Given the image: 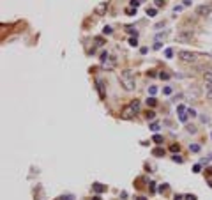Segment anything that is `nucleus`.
Listing matches in <instances>:
<instances>
[{
	"mask_svg": "<svg viewBox=\"0 0 212 200\" xmlns=\"http://www.w3.org/2000/svg\"><path fill=\"white\" fill-rule=\"evenodd\" d=\"M97 89H99V94H101V98H104V90H103V81L97 80Z\"/></svg>",
	"mask_w": 212,
	"mask_h": 200,
	"instance_id": "13",
	"label": "nucleus"
},
{
	"mask_svg": "<svg viewBox=\"0 0 212 200\" xmlns=\"http://www.w3.org/2000/svg\"><path fill=\"white\" fill-rule=\"evenodd\" d=\"M127 32H129V34H134V36H138L136 28H133V27H127Z\"/></svg>",
	"mask_w": 212,
	"mask_h": 200,
	"instance_id": "29",
	"label": "nucleus"
},
{
	"mask_svg": "<svg viewBox=\"0 0 212 200\" xmlns=\"http://www.w3.org/2000/svg\"><path fill=\"white\" fill-rule=\"evenodd\" d=\"M129 44H131V46H136V44H138L136 37H131V39H129Z\"/></svg>",
	"mask_w": 212,
	"mask_h": 200,
	"instance_id": "27",
	"label": "nucleus"
},
{
	"mask_svg": "<svg viewBox=\"0 0 212 200\" xmlns=\"http://www.w3.org/2000/svg\"><path fill=\"white\" fill-rule=\"evenodd\" d=\"M156 13H157L156 9H147V14H148V16H156Z\"/></svg>",
	"mask_w": 212,
	"mask_h": 200,
	"instance_id": "28",
	"label": "nucleus"
},
{
	"mask_svg": "<svg viewBox=\"0 0 212 200\" xmlns=\"http://www.w3.org/2000/svg\"><path fill=\"white\" fill-rule=\"evenodd\" d=\"M108 57H110V55H108V51H103V53H101V62H104Z\"/></svg>",
	"mask_w": 212,
	"mask_h": 200,
	"instance_id": "25",
	"label": "nucleus"
},
{
	"mask_svg": "<svg viewBox=\"0 0 212 200\" xmlns=\"http://www.w3.org/2000/svg\"><path fill=\"white\" fill-rule=\"evenodd\" d=\"M177 57H179L180 62H186V64H195L196 59H198L196 53H193V51H187V50H180Z\"/></svg>",
	"mask_w": 212,
	"mask_h": 200,
	"instance_id": "3",
	"label": "nucleus"
},
{
	"mask_svg": "<svg viewBox=\"0 0 212 200\" xmlns=\"http://www.w3.org/2000/svg\"><path fill=\"white\" fill-rule=\"evenodd\" d=\"M171 160H173L175 163H182V161H184L182 156H179V154H173V156H171Z\"/></svg>",
	"mask_w": 212,
	"mask_h": 200,
	"instance_id": "14",
	"label": "nucleus"
},
{
	"mask_svg": "<svg viewBox=\"0 0 212 200\" xmlns=\"http://www.w3.org/2000/svg\"><path fill=\"white\" fill-rule=\"evenodd\" d=\"M173 200H184V197H182V195H175Z\"/></svg>",
	"mask_w": 212,
	"mask_h": 200,
	"instance_id": "37",
	"label": "nucleus"
},
{
	"mask_svg": "<svg viewBox=\"0 0 212 200\" xmlns=\"http://www.w3.org/2000/svg\"><path fill=\"white\" fill-rule=\"evenodd\" d=\"M138 200H147V198H145V197H140V198H138Z\"/></svg>",
	"mask_w": 212,
	"mask_h": 200,
	"instance_id": "43",
	"label": "nucleus"
},
{
	"mask_svg": "<svg viewBox=\"0 0 212 200\" xmlns=\"http://www.w3.org/2000/svg\"><path fill=\"white\" fill-rule=\"evenodd\" d=\"M156 7H165V0H154Z\"/></svg>",
	"mask_w": 212,
	"mask_h": 200,
	"instance_id": "21",
	"label": "nucleus"
},
{
	"mask_svg": "<svg viewBox=\"0 0 212 200\" xmlns=\"http://www.w3.org/2000/svg\"><path fill=\"white\" fill-rule=\"evenodd\" d=\"M207 174H209V175H212V166H210V168H207Z\"/></svg>",
	"mask_w": 212,
	"mask_h": 200,
	"instance_id": "41",
	"label": "nucleus"
},
{
	"mask_svg": "<svg viewBox=\"0 0 212 200\" xmlns=\"http://www.w3.org/2000/svg\"><path fill=\"white\" fill-rule=\"evenodd\" d=\"M150 129H152V131H157V129H159V124H157V122L150 124Z\"/></svg>",
	"mask_w": 212,
	"mask_h": 200,
	"instance_id": "31",
	"label": "nucleus"
},
{
	"mask_svg": "<svg viewBox=\"0 0 212 200\" xmlns=\"http://www.w3.org/2000/svg\"><path fill=\"white\" fill-rule=\"evenodd\" d=\"M203 78H205V81H207V83H212V69H210V71H207V73H203Z\"/></svg>",
	"mask_w": 212,
	"mask_h": 200,
	"instance_id": "9",
	"label": "nucleus"
},
{
	"mask_svg": "<svg viewBox=\"0 0 212 200\" xmlns=\"http://www.w3.org/2000/svg\"><path fill=\"white\" fill-rule=\"evenodd\" d=\"M212 13V4H201L196 7V14L198 16H209Z\"/></svg>",
	"mask_w": 212,
	"mask_h": 200,
	"instance_id": "4",
	"label": "nucleus"
},
{
	"mask_svg": "<svg viewBox=\"0 0 212 200\" xmlns=\"http://www.w3.org/2000/svg\"><path fill=\"white\" fill-rule=\"evenodd\" d=\"M58 200H74V195H62Z\"/></svg>",
	"mask_w": 212,
	"mask_h": 200,
	"instance_id": "19",
	"label": "nucleus"
},
{
	"mask_svg": "<svg viewBox=\"0 0 212 200\" xmlns=\"http://www.w3.org/2000/svg\"><path fill=\"white\" fill-rule=\"evenodd\" d=\"M129 4H131V7H134V9H136V7L140 5V2H138V0H131Z\"/></svg>",
	"mask_w": 212,
	"mask_h": 200,
	"instance_id": "32",
	"label": "nucleus"
},
{
	"mask_svg": "<svg viewBox=\"0 0 212 200\" xmlns=\"http://www.w3.org/2000/svg\"><path fill=\"white\" fill-rule=\"evenodd\" d=\"M165 55H166V57H168V59H170V57H171V55H173V51H171V50H170V48H168V50H166V51H165Z\"/></svg>",
	"mask_w": 212,
	"mask_h": 200,
	"instance_id": "33",
	"label": "nucleus"
},
{
	"mask_svg": "<svg viewBox=\"0 0 212 200\" xmlns=\"http://www.w3.org/2000/svg\"><path fill=\"white\" fill-rule=\"evenodd\" d=\"M92 189H94V191L99 195V193H103V191H106V186H103V184H101V182H94L92 184Z\"/></svg>",
	"mask_w": 212,
	"mask_h": 200,
	"instance_id": "8",
	"label": "nucleus"
},
{
	"mask_svg": "<svg viewBox=\"0 0 212 200\" xmlns=\"http://www.w3.org/2000/svg\"><path fill=\"white\" fill-rule=\"evenodd\" d=\"M166 189H168V184H161L159 186V193H165Z\"/></svg>",
	"mask_w": 212,
	"mask_h": 200,
	"instance_id": "23",
	"label": "nucleus"
},
{
	"mask_svg": "<svg viewBox=\"0 0 212 200\" xmlns=\"http://www.w3.org/2000/svg\"><path fill=\"white\" fill-rule=\"evenodd\" d=\"M184 198H186V200H196V197H195V195H186Z\"/></svg>",
	"mask_w": 212,
	"mask_h": 200,
	"instance_id": "35",
	"label": "nucleus"
},
{
	"mask_svg": "<svg viewBox=\"0 0 212 200\" xmlns=\"http://www.w3.org/2000/svg\"><path fill=\"white\" fill-rule=\"evenodd\" d=\"M201 122H209V117H207V115H201Z\"/></svg>",
	"mask_w": 212,
	"mask_h": 200,
	"instance_id": "38",
	"label": "nucleus"
},
{
	"mask_svg": "<svg viewBox=\"0 0 212 200\" xmlns=\"http://www.w3.org/2000/svg\"><path fill=\"white\" fill-rule=\"evenodd\" d=\"M127 14H136V9H126Z\"/></svg>",
	"mask_w": 212,
	"mask_h": 200,
	"instance_id": "34",
	"label": "nucleus"
},
{
	"mask_svg": "<svg viewBox=\"0 0 212 200\" xmlns=\"http://www.w3.org/2000/svg\"><path fill=\"white\" fill-rule=\"evenodd\" d=\"M179 149H180L179 143H177V145H175V143H173V145H170V151H171V152H179Z\"/></svg>",
	"mask_w": 212,
	"mask_h": 200,
	"instance_id": "20",
	"label": "nucleus"
},
{
	"mask_svg": "<svg viewBox=\"0 0 212 200\" xmlns=\"http://www.w3.org/2000/svg\"><path fill=\"white\" fill-rule=\"evenodd\" d=\"M156 143H163V136H161V135H154V138H152Z\"/></svg>",
	"mask_w": 212,
	"mask_h": 200,
	"instance_id": "18",
	"label": "nucleus"
},
{
	"mask_svg": "<svg viewBox=\"0 0 212 200\" xmlns=\"http://www.w3.org/2000/svg\"><path fill=\"white\" fill-rule=\"evenodd\" d=\"M187 117H189V115H187V113H184V112H182V113H180V115H179V119H180V122H187Z\"/></svg>",
	"mask_w": 212,
	"mask_h": 200,
	"instance_id": "16",
	"label": "nucleus"
},
{
	"mask_svg": "<svg viewBox=\"0 0 212 200\" xmlns=\"http://www.w3.org/2000/svg\"><path fill=\"white\" fill-rule=\"evenodd\" d=\"M145 117H147V119H154V117H156V113H154L152 110H150V112H147V113H145Z\"/></svg>",
	"mask_w": 212,
	"mask_h": 200,
	"instance_id": "22",
	"label": "nucleus"
},
{
	"mask_svg": "<svg viewBox=\"0 0 212 200\" xmlns=\"http://www.w3.org/2000/svg\"><path fill=\"white\" fill-rule=\"evenodd\" d=\"M207 98L212 99V83H207Z\"/></svg>",
	"mask_w": 212,
	"mask_h": 200,
	"instance_id": "15",
	"label": "nucleus"
},
{
	"mask_svg": "<svg viewBox=\"0 0 212 200\" xmlns=\"http://www.w3.org/2000/svg\"><path fill=\"white\" fill-rule=\"evenodd\" d=\"M200 149H201V147H200L198 143H191V145H189V151H191V152H200Z\"/></svg>",
	"mask_w": 212,
	"mask_h": 200,
	"instance_id": "11",
	"label": "nucleus"
},
{
	"mask_svg": "<svg viewBox=\"0 0 212 200\" xmlns=\"http://www.w3.org/2000/svg\"><path fill=\"white\" fill-rule=\"evenodd\" d=\"M138 112H140V101H138V99H134V101H131V103L127 104V106L124 108L122 117H124V119H133Z\"/></svg>",
	"mask_w": 212,
	"mask_h": 200,
	"instance_id": "2",
	"label": "nucleus"
},
{
	"mask_svg": "<svg viewBox=\"0 0 212 200\" xmlns=\"http://www.w3.org/2000/svg\"><path fill=\"white\" fill-rule=\"evenodd\" d=\"M165 94H171V87H165Z\"/></svg>",
	"mask_w": 212,
	"mask_h": 200,
	"instance_id": "39",
	"label": "nucleus"
},
{
	"mask_svg": "<svg viewBox=\"0 0 212 200\" xmlns=\"http://www.w3.org/2000/svg\"><path fill=\"white\" fill-rule=\"evenodd\" d=\"M112 32H113V28H112V27H104V28H103V34H104V36H110Z\"/></svg>",
	"mask_w": 212,
	"mask_h": 200,
	"instance_id": "17",
	"label": "nucleus"
},
{
	"mask_svg": "<svg viewBox=\"0 0 212 200\" xmlns=\"http://www.w3.org/2000/svg\"><path fill=\"white\" fill-rule=\"evenodd\" d=\"M184 5L187 7V5H191V0H184Z\"/></svg>",
	"mask_w": 212,
	"mask_h": 200,
	"instance_id": "40",
	"label": "nucleus"
},
{
	"mask_svg": "<svg viewBox=\"0 0 212 200\" xmlns=\"http://www.w3.org/2000/svg\"><path fill=\"white\" fill-rule=\"evenodd\" d=\"M154 156H165V149H161V147H156V149L152 151Z\"/></svg>",
	"mask_w": 212,
	"mask_h": 200,
	"instance_id": "10",
	"label": "nucleus"
},
{
	"mask_svg": "<svg viewBox=\"0 0 212 200\" xmlns=\"http://www.w3.org/2000/svg\"><path fill=\"white\" fill-rule=\"evenodd\" d=\"M191 39H193V32H191V30H182V32L177 34V41H179V43H189Z\"/></svg>",
	"mask_w": 212,
	"mask_h": 200,
	"instance_id": "5",
	"label": "nucleus"
},
{
	"mask_svg": "<svg viewBox=\"0 0 212 200\" xmlns=\"http://www.w3.org/2000/svg\"><path fill=\"white\" fill-rule=\"evenodd\" d=\"M147 104H148V106H156V104H157V101H156V98H154V96H150V98L147 99Z\"/></svg>",
	"mask_w": 212,
	"mask_h": 200,
	"instance_id": "12",
	"label": "nucleus"
},
{
	"mask_svg": "<svg viewBox=\"0 0 212 200\" xmlns=\"http://www.w3.org/2000/svg\"><path fill=\"white\" fill-rule=\"evenodd\" d=\"M115 66H117V60H115L113 57H108V59L103 62V67H104L106 71H112V69H115Z\"/></svg>",
	"mask_w": 212,
	"mask_h": 200,
	"instance_id": "6",
	"label": "nucleus"
},
{
	"mask_svg": "<svg viewBox=\"0 0 212 200\" xmlns=\"http://www.w3.org/2000/svg\"><path fill=\"white\" fill-rule=\"evenodd\" d=\"M187 131H189V133H196V128H195V126H189Z\"/></svg>",
	"mask_w": 212,
	"mask_h": 200,
	"instance_id": "36",
	"label": "nucleus"
},
{
	"mask_svg": "<svg viewBox=\"0 0 212 200\" xmlns=\"http://www.w3.org/2000/svg\"><path fill=\"white\" fill-rule=\"evenodd\" d=\"M156 92H157V87H154V85H152V87H150V89H148V94H150V96H154V94H156Z\"/></svg>",
	"mask_w": 212,
	"mask_h": 200,
	"instance_id": "26",
	"label": "nucleus"
},
{
	"mask_svg": "<svg viewBox=\"0 0 212 200\" xmlns=\"http://www.w3.org/2000/svg\"><path fill=\"white\" fill-rule=\"evenodd\" d=\"M118 80H120V83H122V87L126 90L131 92V90L136 89V78H134V73L133 71H129V69L122 71V73H120V76H118Z\"/></svg>",
	"mask_w": 212,
	"mask_h": 200,
	"instance_id": "1",
	"label": "nucleus"
},
{
	"mask_svg": "<svg viewBox=\"0 0 212 200\" xmlns=\"http://www.w3.org/2000/svg\"><path fill=\"white\" fill-rule=\"evenodd\" d=\"M159 78H161V80H168V78H170V75H168V73H165V71H163V73H161V75H159Z\"/></svg>",
	"mask_w": 212,
	"mask_h": 200,
	"instance_id": "24",
	"label": "nucleus"
},
{
	"mask_svg": "<svg viewBox=\"0 0 212 200\" xmlns=\"http://www.w3.org/2000/svg\"><path fill=\"white\" fill-rule=\"evenodd\" d=\"M186 113H187V115H191V117H196V112H195L193 108H189V110H187Z\"/></svg>",
	"mask_w": 212,
	"mask_h": 200,
	"instance_id": "30",
	"label": "nucleus"
},
{
	"mask_svg": "<svg viewBox=\"0 0 212 200\" xmlns=\"http://www.w3.org/2000/svg\"><path fill=\"white\" fill-rule=\"evenodd\" d=\"M92 200H101V197H99V195H96V197H92Z\"/></svg>",
	"mask_w": 212,
	"mask_h": 200,
	"instance_id": "42",
	"label": "nucleus"
},
{
	"mask_svg": "<svg viewBox=\"0 0 212 200\" xmlns=\"http://www.w3.org/2000/svg\"><path fill=\"white\" fill-rule=\"evenodd\" d=\"M106 11H108V2H101V4H97V7H96V14H97V16H103Z\"/></svg>",
	"mask_w": 212,
	"mask_h": 200,
	"instance_id": "7",
	"label": "nucleus"
}]
</instances>
